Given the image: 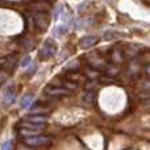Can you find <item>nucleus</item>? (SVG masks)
Wrapping results in <instances>:
<instances>
[{"mask_svg": "<svg viewBox=\"0 0 150 150\" xmlns=\"http://www.w3.org/2000/svg\"><path fill=\"white\" fill-rule=\"evenodd\" d=\"M30 63H32V62H30V57L28 55V57H25V58L23 59V62H21V67H26V66H29Z\"/></svg>", "mask_w": 150, "mask_h": 150, "instance_id": "nucleus-21", "label": "nucleus"}, {"mask_svg": "<svg viewBox=\"0 0 150 150\" xmlns=\"http://www.w3.org/2000/svg\"><path fill=\"white\" fill-rule=\"evenodd\" d=\"M66 32H67V26L66 25H58L57 28H55V34H57V36H63Z\"/></svg>", "mask_w": 150, "mask_h": 150, "instance_id": "nucleus-17", "label": "nucleus"}, {"mask_svg": "<svg viewBox=\"0 0 150 150\" xmlns=\"http://www.w3.org/2000/svg\"><path fill=\"white\" fill-rule=\"evenodd\" d=\"M8 76H9V74H8L7 71H4V70H1V69H0V84H1V83H4V82H7Z\"/></svg>", "mask_w": 150, "mask_h": 150, "instance_id": "nucleus-20", "label": "nucleus"}, {"mask_svg": "<svg viewBox=\"0 0 150 150\" xmlns=\"http://www.w3.org/2000/svg\"><path fill=\"white\" fill-rule=\"evenodd\" d=\"M24 144L26 146H32V148H42V146H47L52 144V138L46 137V136H30V137L24 138Z\"/></svg>", "mask_w": 150, "mask_h": 150, "instance_id": "nucleus-3", "label": "nucleus"}, {"mask_svg": "<svg viewBox=\"0 0 150 150\" xmlns=\"http://www.w3.org/2000/svg\"><path fill=\"white\" fill-rule=\"evenodd\" d=\"M57 53V44L54 42V40L49 38L44 42L42 47L38 52V59L40 61H47L50 58H53Z\"/></svg>", "mask_w": 150, "mask_h": 150, "instance_id": "nucleus-1", "label": "nucleus"}, {"mask_svg": "<svg viewBox=\"0 0 150 150\" xmlns=\"http://www.w3.org/2000/svg\"><path fill=\"white\" fill-rule=\"evenodd\" d=\"M17 65V57L16 55H7L0 57V69L4 71H12Z\"/></svg>", "mask_w": 150, "mask_h": 150, "instance_id": "nucleus-4", "label": "nucleus"}, {"mask_svg": "<svg viewBox=\"0 0 150 150\" xmlns=\"http://www.w3.org/2000/svg\"><path fill=\"white\" fill-rule=\"evenodd\" d=\"M47 1H53V0H47Z\"/></svg>", "mask_w": 150, "mask_h": 150, "instance_id": "nucleus-25", "label": "nucleus"}, {"mask_svg": "<svg viewBox=\"0 0 150 150\" xmlns=\"http://www.w3.org/2000/svg\"><path fill=\"white\" fill-rule=\"evenodd\" d=\"M33 24L40 32H45L49 28L50 24V16L49 12H34L33 15Z\"/></svg>", "mask_w": 150, "mask_h": 150, "instance_id": "nucleus-2", "label": "nucleus"}, {"mask_svg": "<svg viewBox=\"0 0 150 150\" xmlns=\"http://www.w3.org/2000/svg\"><path fill=\"white\" fill-rule=\"evenodd\" d=\"M86 75H88L90 78H96L99 75V73H98V70H96V69L91 67V69H87V70H86Z\"/></svg>", "mask_w": 150, "mask_h": 150, "instance_id": "nucleus-19", "label": "nucleus"}, {"mask_svg": "<svg viewBox=\"0 0 150 150\" xmlns=\"http://www.w3.org/2000/svg\"><path fill=\"white\" fill-rule=\"evenodd\" d=\"M16 98H17L16 91H7V93L4 96V104L5 105H12L16 101Z\"/></svg>", "mask_w": 150, "mask_h": 150, "instance_id": "nucleus-11", "label": "nucleus"}, {"mask_svg": "<svg viewBox=\"0 0 150 150\" xmlns=\"http://www.w3.org/2000/svg\"><path fill=\"white\" fill-rule=\"evenodd\" d=\"M32 101H33V95H32V93H29V95H25V96H24V98L20 100V107H21L23 109L28 108V107H30Z\"/></svg>", "mask_w": 150, "mask_h": 150, "instance_id": "nucleus-13", "label": "nucleus"}, {"mask_svg": "<svg viewBox=\"0 0 150 150\" xmlns=\"http://www.w3.org/2000/svg\"><path fill=\"white\" fill-rule=\"evenodd\" d=\"M69 79L74 83H78V82L84 79V75L80 74V73H76V71H71V73L69 74Z\"/></svg>", "mask_w": 150, "mask_h": 150, "instance_id": "nucleus-14", "label": "nucleus"}, {"mask_svg": "<svg viewBox=\"0 0 150 150\" xmlns=\"http://www.w3.org/2000/svg\"><path fill=\"white\" fill-rule=\"evenodd\" d=\"M26 120L33 121V122H37V124H45L47 119L45 116H29V117H26Z\"/></svg>", "mask_w": 150, "mask_h": 150, "instance_id": "nucleus-16", "label": "nucleus"}, {"mask_svg": "<svg viewBox=\"0 0 150 150\" xmlns=\"http://www.w3.org/2000/svg\"><path fill=\"white\" fill-rule=\"evenodd\" d=\"M111 59L113 65H120L122 62V52L121 50H112L111 53Z\"/></svg>", "mask_w": 150, "mask_h": 150, "instance_id": "nucleus-12", "label": "nucleus"}, {"mask_svg": "<svg viewBox=\"0 0 150 150\" xmlns=\"http://www.w3.org/2000/svg\"><path fill=\"white\" fill-rule=\"evenodd\" d=\"M45 92L47 93L49 96H67L70 95L71 91L67 90L65 87H54V86H49V87L45 88Z\"/></svg>", "mask_w": 150, "mask_h": 150, "instance_id": "nucleus-7", "label": "nucleus"}, {"mask_svg": "<svg viewBox=\"0 0 150 150\" xmlns=\"http://www.w3.org/2000/svg\"><path fill=\"white\" fill-rule=\"evenodd\" d=\"M122 33H120V32H116V30H107L105 33H104V38L105 40H115V38H119V37H121Z\"/></svg>", "mask_w": 150, "mask_h": 150, "instance_id": "nucleus-15", "label": "nucleus"}, {"mask_svg": "<svg viewBox=\"0 0 150 150\" xmlns=\"http://www.w3.org/2000/svg\"><path fill=\"white\" fill-rule=\"evenodd\" d=\"M83 103L88 104V105L95 104L96 103V92H95V91H93V90L87 91V92L84 93V96H83Z\"/></svg>", "mask_w": 150, "mask_h": 150, "instance_id": "nucleus-10", "label": "nucleus"}, {"mask_svg": "<svg viewBox=\"0 0 150 150\" xmlns=\"http://www.w3.org/2000/svg\"><path fill=\"white\" fill-rule=\"evenodd\" d=\"M98 41H99V38L96 36H86L79 41V46L82 49H90V47L95 46L98 44Z\"/></svg>", "mask_w": 150, "mask_h": 150, "instance_id": "nucleus-8", "label": "nucleus"}, {"mask_svg": "<svg viewBox=\"0 0 150 150\" xmlns=\"http://www.w3.org/2000/svg\"><path fill=\"white\" fill-rule=\"evenodd\" d=\"M34 70H36V66L32 65V63H30V69H29V70L26 71V76H32V75L34 74Z\"/></svg>", "mask_w": 150, "mask_h": 150, "instance_id": "nucleus-22", "label": "nucleus"}, {"mask_svg": "<svg viewBox=\"0 0 150 150\" xmlns=\"http://www.w3.org/2000/svg\"><path fill=\"white\" fill-rule=\"evenodd\" d=\"M52 9V4L47 0H34L30 3V11L34 12H49Z\"/></svg>", "mask_w": 150, "mask_h": 150, "instance_id": "nucleus-5", "label": "nucleus"}, {"mask_svg": "<svg viewBox=\"0 0 150 150\" xmlns=\"http://www.w3.org/2000/svg\"><path fill=\"white\" fill-rule=\"evenodd\" d=\"M20 128H25V129H30V130H36V132H41L46 128L45 124H37V122H33V121H23L20 122Z\"/></svg>", "mask_w": 150, "mask_h": 150, "instance_id": "nucleus-9", "label": "nucleus"}, {"mask_svg": "<svg viewBox=\"0 0 150 150\" xmlns=\"http://www.w3.org/2000/svg\"><path fill=\"white\" fill-rule=\"evenodd\" d=\"M11 148H12V141H7L3 146V150H11Z\"/></svg>", "mask_w": 150, "mask_h": 150, "instance_id": "nucleus-23", "label": "nucleus"}, {"mask_svg": "<svg viewBox=\"0 0 150 150\" xmlns=\"http://www.w3.org/2000/svg\"><path fill=\"white\" fill-rule=\"evenodd\" d=\"M145 71H146V74H148V75H150V63H149V65H148V66H146Z\"/></svg>", "mask_w": 150, "mask_h": 150, "instance_id": "nucleus-24", "label": "nucleus"}, {"mask_svg": "<svg viewBox=\"0 0 150 150\" xmlns=\"http://www.w3.org/2000/svg\"><path fill=\"white\" fill-rule=\"evenodd\" d=\"M88 59H90L88 63L91 65V67L96 69V70H105V67L108 66L98 54H96V53H92V54L88 55Z\"/></svg>", "mask_w": 150, "mask_h": 150, "instance_id": "nucleus-6", "label": "nucleus"}, {"mask_svg": "<svg viewBox=\"0 0 150 150\" xmlns=\"http://www.w3.org/2000/svg\"><path fill=\"white\" fill-rule=\"evenodd\" d=\"M104 71H107V74H108V75H112V76H115V75L119 74V67H111V66H107Z\"/></svg>", "mask_w": 150, "mask_h": 150, "instance_id": "nucleus-18", "label": "nucleus"}]
</instances>
